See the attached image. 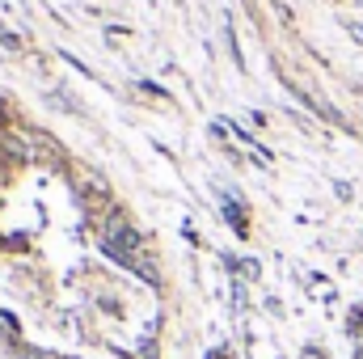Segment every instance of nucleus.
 Instances as JSON below:
<instances>
[{"instance_id":"1","label":"nucleus","mask_w":363,"mask_h":359,"mask_svg":"<svg viewBox=\"0 0 363 359\" xmlns=\"http://www.w3.org/2000/svg\"><path fill=\"white\" fill-rule=\"evenodd\" d=\"M351 34H355V38H359V43H363V26H355V30H351Z\"/></svg>"}]
</instances>
